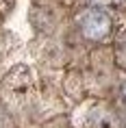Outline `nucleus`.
<instances>
[{
  "mask_svg": "<svg viewBox=\"0 0 126 128\" xmlns=\"http://www.w3.org/2000/svg\"><path fill=\"white\" fill-rule=\"evenodd\" d=\"M78 28L83 37L89 41H104L113 30V20L111 15L102 9H85L78 18Z\"/></svg>",
  "mask_w": 126,
  "mask_h": 128,
  "instance_id": "obj_1",
  "label": "nucleus"
},
{
  "mask_svg": "<svg viewBox=\"0 0 126 128\" xmlns=\"http://www.w3.org/2000/svg\"><path fill=\"white\" fill-rule=\"evenodd\" d=\"M122 98H124V100H126V82H124V85H122Z\"/></svg>",
  "mask_w": 126,
  "mask_h": 128,
  "instance_id": "obj_2",
  "label": "nucleus"
}]
</instances>
